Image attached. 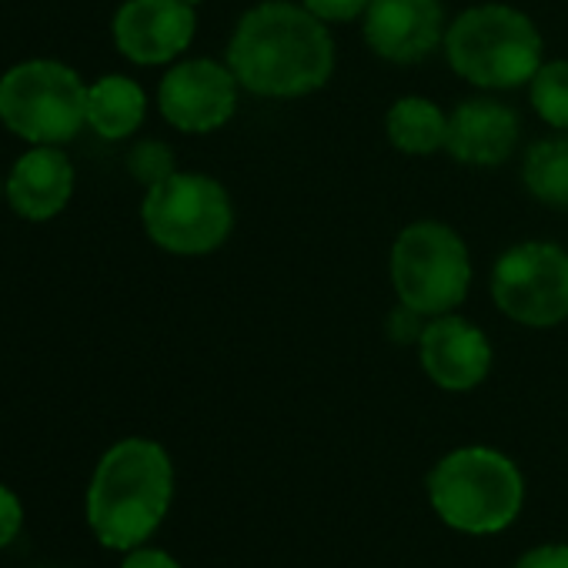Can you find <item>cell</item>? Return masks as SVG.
Wrapping results in <instances>:
<instances>
[{"label": "cell", "mask_w": 568, "mask_h": 568, "mask_svg": "<svg viewBox=\"0 0 568 568\" xmlns=\"http://www.w3.org/2000/svg\"><path fill=\"white\" fill-rule=\"evenodd\" d=\"M0 197H4V184H0Z\"/></svg>", "instance_id": "484cf974"}, {"label": "cell", "mask_w": 568, "mask_h": 568, "mask_svg": "<svg viewBox=\"0 0 568 568\" xmlns=\"http://www.w3.org/2000/svg\"><path fill=\"white\" fill-rule=\"evenodd\" d=\"M74 194V168L68 154L54 144H34L8 174L4 197L28 221L58 217Z\"/></svg>", "instance_id": "5bb4252c"}, {"label": "cell", "mask_w": 568, "mask_h": 568, "mask_svg": "<svg viewBox=\"0 0 568 568\" xmlns=\"http://www.w3.org/2000/svg\"><path fill=\"white\" fill-rule=\"evenodd\" d=\"M174 495V465L164 445L124 438L104 452L88 488V525L101 545L141 548L164 521Z\"/></svg>", "instance_id": "7a4b0ae2"}, {"label": "cell", "mask_w": 568, "mask_h": 568, "mask_svg": "<svg viewBox=\"0 0 568 568\" xmlns=\"http://www.w3.org/2000/svg\"><path fill=\"white\" fill-rule=\"evenodd\" d=\"M128 171L144 184V187H154L158 181L171 178L178 168H174V151L164 144V141H141L131 148L128 154Z\"/></svg>", "instance_id": "d6986e66"}, {"label": "cell", "mask_w": 568, "mask_h": 568, "mask_svg": "<svg viewBox=\"0 0 568 568\" xmlns=\"http://www.w3.org/2000/svg\"><path fill=\"white\" fill-rule=\"evenodd\" d=\"M388 271L398 302L425 318L455 312L471 292L468 244L442 221L405 224L392 244Z\"/></svg>", "instance_id": "5b68a950"}, {"label": "cell", "mask_w": 568, "mask_h": 568, "mask_svg": "<svg viewBox=\"0 0 568 568\" xmlns=\"http://www.w3.org/2000/svg\"><path fill=\"white\" fill-rule=\"evenodd\" d=\"M148 114V94L124 74H108L88 88V128L104 141L131 138Z\"/></svg>", "instance_id": "9a60e30c"}, {"label": "cell", "mask_w": 568, "mask_h": 568, "mask_svg": "<svg viewBox=\"0 0 568 568\" xmlns=\"http://www.w3.org/2000/svg\"><path fill=\"white\" fill-rule=\"evenodd\" d=\"M194 31V8L181 0H124L111 24L118 51L144 68L178 61L191 48Z\"/></svg>", "instance_id": "30bf717a"}, {"label": "cell", "mask_w": 568, "mask_h": 568, "mask_svg": "<svg viewBox=\"0 0 568 568\" xmlns=\"http://www.w3.org/2000/svg\"><path fill=\"white\" fill-rule=\"evenodd\" d=\"M302 4L325 24H348L355 18H365L372 0H302Z\"/></svg>", "instance_id": "ffe728a7"}, {"label": "cell", "mask_w": 568, "mask_h": 568, "mask_svg": "<svg viewBox=\"0 0 568 568\" xmlns=\"http://www.w3.org/2000/svg\"><path fill=\"white\" fill-rule=\"evenodd\" d=\"M528 101L545 124L568 131V61H541L528 81Z\"/></svg>", "instance_id": "ac0fdd59"}, {"label": "cell", "mask_w": 568, "mask_h": 568, "mask_svg": "<svg viewBox=\"0 0 568 568\" xmlns=\"http://www.w3.org/2000/svg\"><path fill=\"white\" fill-rule=\"evenodd\" d=\"M121 568H181V565L161 548H131Z\"/></svg>", "instance_id": "cb8c5ba5"}, {"label": "cell", "mask_w": 568, "mask_h": 568, "mask_svg": "<svg viewBox=\"0 0 568 568\" xmlns=\"http://www.w3.org/2000/svg\"><path fill=\"white\" fill-rule=\"evenodd\" d=\"M425 325H428V318H425L422 312H415V308H408V305L398 302V308H395L392 318H388V335H392V342H398V345H412V342L418 345Z\"/></svg>", "instance_id": "44dd1931"}, {"label": "cell", "mask_w": 568, "mask_h": 568, "mask_svg": "<svg viewBox=\"0 0 568 568\" xmlns=\"http://www.w3.org/2000/svg\"><path fill=\"white\" fill-rule=\"evenodd\" d=\"M428 501L435 515L462 535H498L525 505V478L505 452L465 445L432 468Z\"/></svg>", "instance_id": "3957f363"}, {"label": "cell", "mask_w": 568, "mask_h": 568, "mask_svg": "<svg viewBox=\"0 0 568 568\" xmlns=\"http://www.w3.org/2000/svg\"><path fill=\"white\" fill-rule=\"evenodd\" d=\"M448 68L481 88L511 91L535 78L541 68V34L535 21L508 4H475L462 11L445 31Z\"/></svg>", "instance_id": "277c9868"}, {"label": "cell", "mask_w": 568, "mask_h": 568, "mask_svg": "<svg viewBox=\"0 0 568 568\" xmlns=\"http://www.w3.org/2000/svg\"><path fill=\"white\" fill-rule=\"evenodd\" d=\"M521 184L535 201L568 207V131L541 138L525 151Z\"/></svg>", "instance_id": "e0dca14e"}, {"label": "cell", "mask_w": 568, "mask_h": 568, "mask_svg": "<svg viewBox=\"0 0 568 568\" xmlns=\"http://www.w3.org/2000/svg\"><path fill=\"white\" fill-rule=\"evenodd\" d=\"M21 525H24L21 498L8 485H0V548H8L18 538Z\"/></svg>", "instance_id": "7402d4cb"}, {"label": "cell", "mask_w": 568, "mask_h": 568, "mask_svg": "<svg viewBox=\"0 0 568 568\" xmlns=\"http://www.w3.org/2000/svg\"><path fill=\"white\" fill-rule=\"evenodd\" d=\"M495 308L521 328H555L568 318V251L521 241L491 267Z\"/></svg>", "instance_id": "ba28073f"}, {"label": "cell", "mask_w": 568, "mask_h": 568, "mask_svg": "<svg viewBox=\"0 0 568 568\" xmlns=\"http://www.w3.org/2000/svg\"><path fill=\"white\" fill-rule=\"evenodd\" d=\"M521 134L518 114L491 98H468L448 114L445 151L468 168H498L511 158Z\"/></svg>", "instance_id": "4fadbf2b"}, {"label": "cell", "mask_w": 568, "mask_h": 568, "mask_svg": "<svg viewBox=\"0 0 568 568\" xmlns=\"http://www.w3.org/2000/svg\"><path fill=\"white\" fill-rule=\"evenodd\" d=\"M442 0H372L365 11V44L388 64H422L445 44Z\"/></svg>", "instance_id": "8fae6325"}, {"label": "cell", "mask_w": 568, "mask_h": 568, "mask_svg": "<svg viewBox=\"0 0 568 568\" xmlns=\"http://www.w3.org/2000/svg\"><path fill=\"white\" fill-rule=\"evenodd\" d=\"M227 68L247 94L292 101L332 81L335 41L328 24L305 4L261 0L227 41Z\"/></svg>", "instance_id": "6da1fadb"}, {"label": "cell", "mask_w": 568, "mask_h": 568, "mask_svg": "<svg viewBox=\"0 0 568 568\" xmlns=\"http://www.w3.org/2000/svg\"><path fill=\"white\" fill-rule=\"evenodd\" d=\"M385 134L392 141L395 151L402 154H435L445 148V138H448V114L428 101V98H398L392 108H388V118H385Z\"/></svg>", "instance_id": "2e32d148"}, {"label": "cell", "mask_w": 568, "mask_h": 568, "mask_svg": "<svg viewBox=\"0 0 568 568\" xmlns=\"http://www.w3.org/2000/svg\"><path fill=\"white\" fill-rule=\"evenodd\" d=\"M181 4H191V8H197V4H201V0H181Z\"/></svg>", "instance_id": "d4e9b609"}, {"label": "cell", "mask_w": 568, "mask_h": 568, "mask_svg": "<svg viewBox=\"0 0 568 568\" xmlns=\"http://www.w3.org/2000/svg\"><path fill=\"white\" fill-rule=\"evenodd\" d=\"M418 362L442 392H471L491 372V342L455 312L435 315L418 338Z\"/></svg>", "instance_id": "7c38bea8"}, {"label": "cell", "mask_w": 568, "mask_h": 568, "mask_svg": "<svg viewBox=\"0 0 568 568\" xmlns=\"http://www.w3.org/2000/svg\"><path fill=\"white\" fill-rule=\"evenodd\" d=\"M141 224L161 251L201 257L227 241L234 227V204L221 181L194 171H174L148 187L141 201Z\"/></svg>", "instance_id": "52a82bcc"}, {"label": "cell", "mask_w": 568, "mask_h": 568, "mask_svg": "<svg viewBox=\"0 0 568 568\" xmlns=\"http://www.w3.org/2000/svg\"><path fill=\"white\" fill-rule=\"evenodd\" d=\"M0 121L28 144H68L88 124V84L61 61L38 58L0 78Z\"/></svg>", "instance_id": "8992f818"}, {"label": "cell", "mask_w": 568, "mask_h": 568, "mask_svg": "<svg viewBox=\"0 0 568 568\" xmlns=\"http://www.w3.org/2000/svg\"><path fill=\"white\" fill-rule=\"evenodd\" d=\"M237 78L227 64H217L211 58H191L178 61L161 88H158V108L164 121L184 134H211L224 128L237 111Z\"/></svg>", "instance_id": "9c48e42d"}, {"label": "cell", "mask_w": 568, "mask_h": 568, "mask_svg": "<svg viewBox=\"0 0 568 568\" xmlns=\"http://www.w3.org/2000/svg\"><path fill=\"white\" fill-rule=\"evenodd\" d=\"M515 568H568V545L551 541V545L528 548V551L515 561Z\"/></svg>", "instance_id": "603a6c76"}]
</instances>
